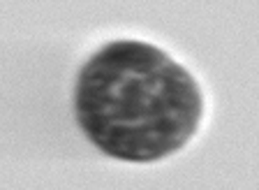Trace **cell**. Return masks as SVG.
Masks as SVG:
<instances>
[{
    "label": "cell",
    "mask_w": 259,
    "mask_h": 190,
    "mask_svg": "<svg viewBox=\"0 0 259 190\" xmlns=\"http://www.w3.org/2000/svg\"><path fill=\"white\" fill-rule=\"evenodd\" d=\"M74 109L100 151L125 163H155L197 132L204 100L192 74L169 54L118 40L81 67Z\"/></svg>",
    "instance_id": "obj_1"
}]
</instances>
